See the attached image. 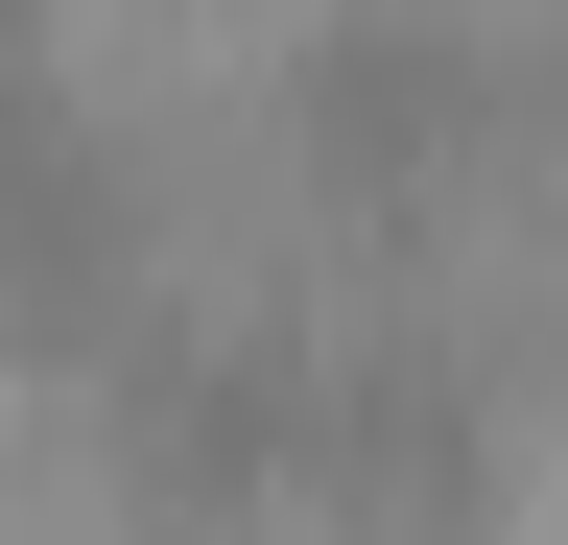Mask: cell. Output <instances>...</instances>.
I'll return each mask as SVG.
<instances>
[{"label": "cell", "instance_id": "cell-1", "mask_svg": "<svg viewBox=\"0 0 568 545\" xmlns=\"http://www.w3.org/2000/svg\"><path fill=\"white\" fill-rule=\"evenodd\" d=\"M0 545H166L142 427H119L95 380H24V403H0Z\"/></svg>", "mask_w": 568, "mask_h": 545}, {"label": "cell", "instance_id": "cell-2", "mask_svg": "<svg viewBox=\"0 0 568 545\" xmlns=\"http://www.w3.org/2000/svg\"><path fill=\"white\" fill-rule=\"evenodd\" d=\"M0 403H24V380H0Z\"/></svg>", "mask_w": 568, "mask_h": 545}]
</instances>
